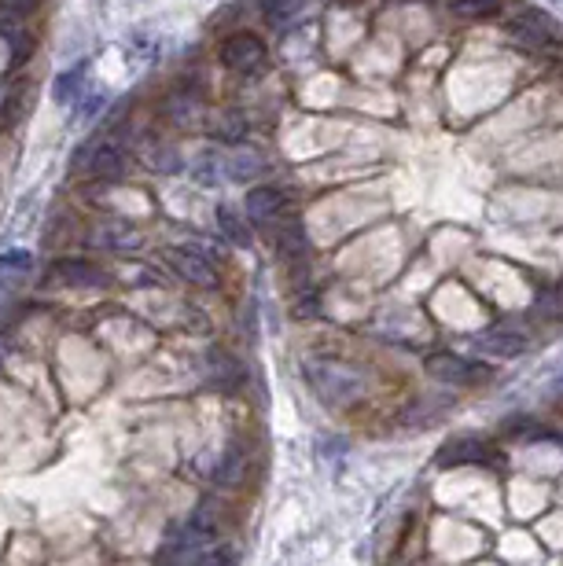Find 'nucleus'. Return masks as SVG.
<instances>
[{
    "label": "nucleus",
    "mask_w": 563,
    "mask_h": 566,
    "mask_svg": "<svg viewBox=\"0 0 563 566\" xmlns=\"http://www.w3.org/2000/svg\"><path fill=\"white\" fill-rule=\"evenodd\" d=\"M508 41L519 48V52H541L548 45H556V30H552V19L537 8H527L519 12L512 23H508Z\"/></svg>",
    "instance_id": "obj_2"
},
{
    "label": "nucleus",
    "mask_w": 563,
    "mask_h": 566,
    "mask_svg": "<svg viewBox=\"0 0 563 566\" xmlns=\"http://www.w3.org/2000/svg\"><path fill=\"white\" fill-rule=\"evenodd\" d=\"M218 232H221L232 247H247V243H251V228H247V221H243L232 207H218Z\"/></svg>",
    "instance_id": "obj_19"
},
{
    "label": "nucleus",
    "mask_w": 563,
    "mask_h": 566,
    "mask_svg": "<svg viewBox=\"0 0 563 566\" xmlns=\"http://www.w3.org/2000/svg\"><path fill=\"white\" fill-rule=\"evenodd\" d=\"M85 243L100 254H129V250H140L144 247V232L129 221H107V225H97L88 228Z\"/></svg>",
    "instance_id": "obj_5"
},
{
    "label": "nucleus",
    "mask_w": 563,
    "mask_h": 566,
    "mask_svg": "<svg viewBox=\"0 0 563 566\" xmlns=\"http://www.w3.org/2000/svg\"><path fill=\"white\" fill-rule=\"evenodd\" d=\"M85 169L97 180H122V177H129V158L115 144H97V147H88Z\"/></svg>",
    "instance_id": "obj_10"
},
{
    "label": "nucleus",
    "mask_w": 563,
    "mask_h": 566,
    "mask_svg": "<svg viewBox=\"0 0 563 566\" xmlns=\"http://www.w3.org/2000/svg\"><path fill=\"white\" fill-rule=\"evenodd\" d=\"M34 268V254L30 250H8L0 254V288H12L26 272Z\"/></svg>",
    "instance_id": "obj_17"
},
{
    "label": "nucleus",
    "mask_w": 563,
    "mask_h": 566,
    "mask_svg": "<svg viewBox=\"0 0 563 566\" xmlns=\"http://www.w3.org/2000/svg\"><path fill=\"white\" fill-rule=\"evenodd\" d=\"M229 551H207V555H200L196 559V566H229Z\"/></svg>",
    "instance_id": "obj_23"
},
{
    "label": "nucleus",
    "mask_w": 563,
    "mask_h": 566,
    "mask_svg": "<svg viewBox=\"0 0 563 566\" xmlns=\"http://www.w3.org/2000/svg\"><path fill=\"white\" fill-rule=\"evenodd\" d=\"M207 379L218 390H236L243 383V364L225 349H210L207 353Z\"/></svg>",
    "instance_id": "obj_13"
},
{
    "label": "nucleus",
    "mask_w": 563,
    "mask_h": 566,
    "mask_svg": "<svg viewBox=\"0 0 563 566\" xmlns=\"http://www.w3.org/2000/svg\"><path fill=\"white\" fill-rule=\"evenodd\" d=\"M261 155L258 151H236L232 158H229V169H232V177L236 180H247V177H254V173H261Z\"/></svg>",
    "instance_id": "obj_22"
},
{
    "label": "nucleus",
    "mask_w": 563,
    "mask_h": 566,
    "mask_svg": "<svg viewBox=\"0 0 563 566\" xmlns=\"http://www.w3.org/2000/svg\"><path fill=\"white\" fill-rule=\"evenodd\" d=\"M269 228H272V250L284 258V261H302V258H306L310 236H306V228H302V221H299L295 214L280 217V221L269 225Z\"/></svg>",
    "instance_id": "obj_8"
},
{
    "label": "nucleus",
    "mask_w": 563,
    "mask_h": 566,
    "mask_svg": "<svg viewBox=\"0 0 563 566\" xmlns=\"http://www.w3.org/2000/svg\"><path fill=\"white\" fill-rule=\"evenodd\" d=\"M490 460V445L483 438H453L438 449V467H464V463H483Z\"/></svg>",
    "instance_id": "obj_12"
},
{
    "label": "nucleus",
    "mask_w": 563,
    "mask_h": 566,
    "mask_svg": "<svg viewBox=\"0 0 563 566\" xmlns=\"http://www.w3.org/2000/svg\"><path fill=\"white\" fill-rule=\"evenodd\" d=\"M302 375H306V383L313 387V394L324 405H332V409H346V405H353L368 390V379H364L361 368H353L346 360H332V357L302 360Z\"/></svg>",
    "instance_id": "obj_1"
},
{
    "label": "nucleus",
    "mask_w": 563,
    "mask_h": 566,
    "mask_svg": "<svg viewBox=\"0 0 563 566\" xmlns=\"http://www.w3.org/2000/svg\"><path fill=\"white\" fill-rule=\"evenodd\" d=\"M166 265L192 288H218V268L214 261L196 247H166Z\"/></svg>",
    "instance_id": "obj_3"
},
{
    "label": "nucleus",
    "mask_w": 563,
    "mask_h": 566,
    "mask_svg": "<svg viewBox=\"0 0 563 566\" xmlns=\"http://www.w3.org/2000/svg\"><path fill=\"white\" fill-rule=\"evenodd\" d=\"M476 346L490 357H519L527 346H530V335L519 328V324H497L490 331H483L476 339Z\"/></svg>",
    "instance_id": "obj_9"
},
{
    "label": "nucleus",
    "mask_w": 563,
    "mask_h": 566,
    "mask_svg": "<svg viewBox=\"0 0 563 566\" xmlns=\"http://www.w3.org/2000/svg\"><path fill=\"white\" fill-rule=\"evenodd\" d=\"M497 0H449V15L460 19V23H479V19H490L497 15Z\"/></svg>",
    "instance_id": "obj_18"
},
{
    "label": "nucleus",
    "mask_w": 563,
    "mask_h": 566,
    "mask_svg": "<svg viewBox=\"0 0 563 566\" xmlns=\"http://www.w3.org/2000/svg\"><path fill=\"white\" fill-rule=\"evenodd\" d=\"M77 92H81V66H74V70H63L59 77H56V104H74L77 100Z\"/></svg>",
    "instance_id": "obj_20"
},
{
    "label": "nucleus",
    "mask_w": 563,
    "mask_h": 566,
    "mask_svg": "<svg viewBox=\"0 0 563 566\" xmlns=\"http://www.w3.org/2000/svg\"><path fill=\"white\" fill-rule=\"evenodd\" d=\"M299 8H302V0H265V5H261V15H265L269 26H280V23H288Z\"/></svg>",
    "instance_id": "obj_21"
},
{
    "label": "nucleus",
    "mask_w": 563,
    "mask_h": 566,
    "mask_svg": "<svg viewBox=\"0 0 563 566\" xmlns=\"http://www.w3.org/2000/svg\"><path fill=\"white\" fill-rule=\"evenodd\" d=\"M243 470H247V452L240 445H229V452L221 456V463L214 470V482L218 486H240L243 482Z\"/></svg>",
    "instance_id": "obj_15"
},
{
    "label": "nucleus",
    "mask_w": 563,
    "mask_h": 566,
    "mask_svg": "<svg viewBox=\"0 0 563 566\" xmlns=\"http://www.w3.org/2000/svg\"><path fill=\"white\" fill-rule=\"evenodd\" d=\"M56 279L67 288H107V272L85 258H63L56 265Z\"/></svg>",
    "instance_id": "obj_11"
},
{
    "label": "nucleus",
    "mask_w": 563,
    "mask_h": 566,
    "mask_svg": "<svg viewBox=\"0 0 563 566\" xmlns=\"http://www.w3.org/2000/svg\"><path fill=\"white\" fill-rule=\"evenodd\" d=\"M210 133H214L221 144H243V140H247V133H251V122H247L236 107H225V111H218V115H214Z\"/></svg>",
    "instance_id": "obj_14"
},
{
    "label": "nucleus",
    "mask_w": 563,
    "mask_h": 566,
    "mask_svg": "<svg viewBox=\"0 0 563 566\" xmlns=\"http://www.w3.org/2000/svg\"><path fill=\"white\" fill-rule=\"evenodd\" d=\"M424 368L438 383H453V387H472V383L486 379V368L464 360L456 353H431V357H424Z\"/></svg>",
    "instance_id": "obj_6"
},
{
    "label": "nucleus",
    "mask_w": 563,
    "mask_h": 566,
    "mask_svg": "<svg viewBox=\"0 0 563 566\" xmlns=\"http://www.w3.org/2000/svg\"><path fill=\"white\" fill-rule=\"evenodd\" d=\"M292 214V199L284 187H276V184H261L254 187V192H247V217L261 228L276 225L280 217H288Z\"/></svg>",
    "instance_id": "obj_7"
},
{
    "label": "nucleus",
    "mask_w": 563,
    "mask_h": 566,
    "mask_svg": "<svg viewBox=\"0 0 563 566\" xmlns=\"http://www.w3.org/2000/svg\"><path fill=\"white\" fill-rule=\"evenodd\" d=\"M445 409H449V398H424V401H413L409 405V412L402 416V423L405 427H427V423L442 419Z\"/></svg>",
    "instance_id": "obj_16"
},
{
    "label": "nucleus",
    "mask_w": 563,
    "mask_h": 566,
    "mask_svg": "<svg viewBox=\"0 0 563 566\" xmlns=\"http://www.w3.org/2000/svg\"><path fill=\"white\" fill-rule=\"evenodd\" d=\"M221 63H225L229 70H236V74H258V70L265 66V41H261L258 34L240 30V34L225 37V45H221Z\"/></svg>",
    "instance_id": "obj_4"
}]
</instances>
